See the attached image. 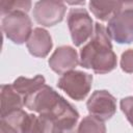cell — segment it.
Segmentation results:
<instances>
[{"label":"cell","mask_w":133,"mask_h":133,"mask_svg":"<svg viewBox=\"0 0 133 133\" xmlns=\"http://www.w3.org/2000/svg\"><path fill=\"white\" fill-rule=\"evenodd\" d=\"M24 105L29 110L49 118L55 128L75 127L79 119L76 108L47 84L25 98Z\"/></svg>","instance_id":"obj_1"},{"label":"cell","mask_w":133,"mask_h":133,"mask_svg":"<svg viewBox=\"0 0 133 133\" xmlns=\"http://www.w3.org/2000/svg\"><path fill=\"white\" fill-rule=\"evenodd\" d=\"M80 65L91 69L96 74H107L116 68L117 59L112 50L106 28L97 22L90 41L80 50Z\"/></svg>","instance_id":"obj_2"},{"label":"cell","mask_w":133,"mask_h":133,"mask_svg":"<svg viewBox=\"0 0 133 133\" xmlns=\"http://www.w3.org/2000/svg\"><path fill=\"white\" fill-rule=\"evenodd\" d=\"M106 30L117 44L133 42V1H122L118 10L108 21Z\"/></svg>","instance_id":"obj_3"},{"label":"cell","mask_w":133,"mask_h":133,"mask_svg":"<svg viewBox=\"0 0 133 133\" xmlns=\"http://www.w3.org/2000/svg\"><path fill=\"white\" fill-rule=\"evenodd\" d=\"M1 28L5 36L14 44L22 45L32 32V22L27 12L12 11L2 17Z\"/></svg>","instance_id":"obj_4"},{"label":"cell","mask_w":133,"mask_h":133,"mask_svg":"<svg viewBox=\"0 0 133 133\" xmlns=\"http://www.w3.org/2000/svg\"><path fill=\"white\" fill-rule=\"evenodd\" d=\"M92 76L82 71H71L63 74L57 81V86L71 99L82 101L90 91Z\"/></svg>","instance_id":"obj_5"},{"label":"cell","mask_w":133,"mask_h":133,"mask_svg":"<svg viewBox=\"0 0 133 133\" xmlns=\"http://www.w3.org/2000/svg\"><path fill=\"white\" fill-rule=\"evenodd\" d=\"M68 26L76 47L84 44L94 34V22L85 8H72L68 15Z\"/></svg>","instance_id":"obj_6"},{"label":"cell","mask_w":133,"mask_h":133,"mask_svg":"<svg viewBox=\"0 0 133 133\" xmlns=\"http://www.w3.org/2000/svg\"><path fill=\"white\" fill-rule=\"evenodd\" d=\"M86 108L90 115L105 122L115 114L116 100L108 90H95L86 102Z\"/></svg>","instance_id":"obj_7"},{"label":"cell","mask_w":133,"mask_h":133,"mask_svg":"<svg viewBox=\"0 0 133 133\" xmlns=\"http://www.w3.org/2000/svg\"><path fill=\"white\" fill-rule=\"evenodd\" d=\"M66 6L62 1H37L33 7V18L42 26L52 27L63 20Z\"/></svg>","instance_id":"obj_8"},{"label":"cell","mask_w":133,"mask_h":133,"mask_svg":"<svg viewBox=\"0 0 133 133\" xmlns=\"http://www.w3.org/2000/svg\"><path fill=\"white\" fill-rule=\"evenodd\" d=\"M49 66L53 72L58 75H63L68 72L74 71V69L80 63L78 53L72 46L58 47L48 60Z\"/></svg>","instance_id":"obj_9"},{"label":"cell","mask_w":133,"mask_h":133,"mask_svg":"<svg viewBox=\"0 0 133 133\" xmlns=\"http://www.w3.org/2000/svg\"><path fill=\"white\" fill-rule=\"evenodd\" d=\"M26 47L32 56L44 58L50 53L53 47L52 37L46 29L36 27L32 30L31 35L26 42Z\"/></svg>","instance_id":"obj_10"},{"label":"cell","mask_w":133,"mask_h":133,"mask_svg":"<svg viewBox=\"0 0 133 133\" xmlns=\"http://www.w3.org/2000/svg\"><path fill=\"white\" fill-rule=\"evenodd\" d=\"M23 98L14 89L12 85H1V116L23 108Z\"/></svg>","instance_id":"obj_11"},{"label":"cell","mask_w":133,"mask_h":133,"mask_svg":"<svg viewBox=\"0 0 133 133\" xmlns=\"http://www.w3.org/2000/svg\"><path fill=\"white\" fill-rule=\"evenodd\" d=\"M46 80L45 77L42 75H36L33 78H25V77H18L14 83L11 84L14 89L23 98H27L28 96L34 94L43 85H45Z\"/></svg>","instance_id":"obj_12"},{"label":"cell","mask_w":133,"mask_h":133,"mask_svg":"<svg viewBox=\"0 0 133 133\" xmlns=\"http://www.w3.org/2000/svg\"><path fill=\"white\" fill-rule=\"evenodd\" d=\"M53 123L43 116L35 114H27L23 127L22 133H53Z\"/></svg>","instance_id":"obj_13"},{"label":"cell","mask_w":133,"mask_h":133,"mask_svg":"<svg viewBox=\"0 0 133 133\" xmlns=\"http://www.w3.org/2000/svg\"><path fill=\"white\" fill-rule=\"evenodd\" d=\"M27 114L23 109H20L1 116L0 133H22V127Z\"/></svg>","instance_id":"obj_14"},{"label":"cell","mask_w":133,"mask_h":133,"mask_svg":"<svg viewBox=\"0 0 133 133\" xmlns=\"http://www.w3.org/2000/svg\"><path fill=\"white\" fill-rule=\"evenodd\" d=\"M122 1H89L88 7L94 16L101 21H109L118 10Z\"/></svg>","instance_id":"obj_15"},{"label":"cell","mask_w":133,"mask_h":133,"mask_svg":"<svg viewBox=\"0 0 133 133\" xmlns=\"http://www.w3.org/2000/svg\"><path fill=\"white\" fill-rule=\"evenodd\" d=\"M78 133H106V126L103 121L87 115L81 119L77 128Z\"/></svg>","instance_id":"obj_16"},{"label":"cell","mask_w":133,"mask_h":133,"mask_svg":"<svg viewBox=\"0 0 133 133\" xmlns=\"http://www.w3.org/2000/svg\"><path fill=\"white\" fill-rule=\"evenodd\" d=\"M31 8V1L28 0H15V1H7L2 0L0 2V11L1 16H5L12 11H25L28 12Z\"/></svg>","instance_id":"obj_17"},{"label":"cell","mask_w":133,"mask_h":133,"mask_svg":"<svg viewBox=\"0 0 133 133\" xmlns=\"http://www.w3.org/2000/svg\"><path fill=\"white\" fill-rule=\"evenodd\" d=\"M121 68L125 73H133V49H128L121 56Z\"/></svg>","instance_id":"obj_18"},{"label":"cell","mask_w":133,"mask_h":133,"mask_svg":"<svg viewBox=\"0 0 133 133\" xmlns=\"http://www.w3.org/2000/svg\"><path fill=\"white\" fill-rule=\"evenodd\" d=\"M119 106L125 116L133 127V97L123 98L119 102Z\"/></svg>","instance_id":"obj_19"},{"label":"cell","mask_w":133,"mask_h":133,"mask_svg":"<svg viewBox=\"0 0 133 133\" xmlns=\"http://www.w3.org/2000/svg\"><path fill=\"white\" fill-rule=\"evenodd\" d=\"M53 133H78L76 127H70V128H54Z\"/></svg>","instance_id":"obj_20"}]
</instances>
